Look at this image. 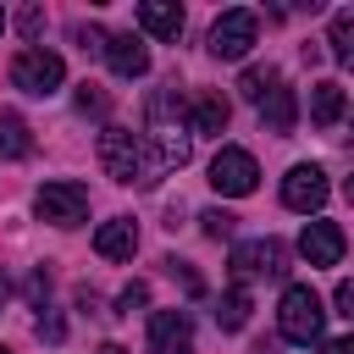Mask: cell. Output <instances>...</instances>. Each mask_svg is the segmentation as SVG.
Wrapping results in <instances>:
<instances>
[{"instance_id": "obj_1", "label": "cell", "mask_w": 354, "mask_h": 354, "mask_svg": "<svg viewBox=\"0 0 354 354\" xmlns=\"http://www.w3.org/2000/svg\"><path fill=\"white\" fill-rule=\"evenodd\" d=\"M100 166L122 188H149L155 171H160L155 155H149V144H144V133H127V127H105L100 133Z\"/></svg>"}, {"instance_id": "obj_2", "label": "cell", "mask_w": 354, "mask_h": 354, "mask_svg": "<svg viewBox=\"0 0 354 354\" xmlns=\"http://www.w3.org/2000/svg\"><path fill=\"white\" fill-rule=\"evenodd\" d=\"M149 149H155V166L166 171V166H188V133H183V94L177 88H155L149 94V138H144Z\"/></svg>"}, {"instance_id": "obj_3", "label": "cell", "mask_w": 354, "mask_h": 354, "mask_svg": "<svg viewBox=\"0 0 354 354\" xmlns=\"http://www.w3.org/2000/svg\"><path fill=\"white\" fill-rule=\"evenodd\" d=\"M277 326H282V337H288V343H299V348L321 343V326H326L321 293H315L310 282H293V288H282V304H277Z\"/></svg>"}, {"instance_id": "obj_4", "label": "cell", "mask_w": 354, "mask_h": 354, "mask_svg": "<svg viewBox=\"0 0 354 354\" xmlns=\"http://www.w3.org/2000/svg\"><path fill=\"white\" fill-rule=\"evenodd\" d=\"M61 83H66V66H61V55H55V50H44V44L17 50V61H11V88L33 94V100H50Z\"/></svg>"}, {"instance_id": "obj_5", "label": "cell", "mask_w": 354, "mask_h": 354, "mask_svg": "<svg viewBox=\"0 0 354 354\" xmlns=\"http://www.w3.org/2000/svg\"><path fill=\"white\" fill-rule=\"evenodd\" d=\"M227 266H232V277H238V288H243V282H254V277H282V271H288V249H282L277 238H238Z\"/></svg>"}, {"instance_id": "obj_6", "label": "cell", "mask_w": 354, "mask_h": 354, "mask_svg": "<svg viewBox=\"0 0 354 354\" xmlns=\"http://www.w3.org/2000/svg\"><path fill=\"white\" fill-rule=\"evenodd\" d=\"M254 183H260L254 155H249V149H238V144H221V149H216V160H210V188H216V194H227V199H243V194H254Z\"/></svg>"}, {"instance_id": "obj_7", "label": "cell", "mask_w": 354, "mask_h": 354, "mask_svg": "<svg viewBox=\"0 0 354 354\" xmlns=\"http://www.w3.org/2000/svg\"><path fill=\"white\" fill-rule=\"evenodd\" d=\"M33 210H39V221H50V227H77L83 216H88V188L83 183H44L39 194H33Z\"/></svg>"}, {"instance_id": "obj_8", "label": "cell", "mask_w": 354, "mask_h": 354, "mask_svg": "<svg viewBox=\"0 0 354 354\" xmlns=\"http://www.w3.org/2000/svg\"><path fill=\"white\" fill-rule=\"evenodd\" d=\"M254 33H260V17L254 11H221L216 28H210V55L216 61H243L249 44H254Z\"/></svg>"}, {"instance_id": "obj_9", "label": "cell", "mask_w": 354, "mask_h": 354, "mask_svg": "<svg viewBox=\"0 0 354 354\" xmlns=\"http://www.w3.org/2000/svg\"><path fill=\"white\" fill-rule=\"evenodd\" d=\"M326 194H332V183H326L321 166H293V171L282 177V205L299 210V216H315V210L326 205Z\"/></svg>"}, {"instance_id": "obj_10", "label": "cell", "mask_w": 354, "mask_h": 354, "mask_svg": "<svg viewBox=\"0 0 354 354\" xmlns=\"http://www.w3.org/2000/svg\"><path fill=\"white\" fill-rule=\"evenodd\" d=\"M149 354H194V321L183 310L149 315Z\"/></svg>"}, {"instance_id": "obj_11", "label": "cell", "mask_w": 354, "mask_h": 354, "mask_svg": "<svg viewBox=\"0 0 354 354\" xmlns=\"http://www.w3.org/2000/svg\"><path fill=\"white\" fill-rule=\"evenodd\" d=\"M343 249H348V238H343L337 221H310V227L299 232V254H304L310 266H337Z\"/></svg>"}, {"instance_id": "obj_12", "label": "cell", "mask_w": 354, "mask_h": 354, "mask_svg": "<svg viewBox=\"0 0 354 354\" xmlns=\"http://www.w3.org/2000/svg\"><path fill=\"white\" fill-rule=\"evenodd\" d=\"M100 55L111 61L116 77H144V72H149V44H144L138 33H105V50H100Z\"/></svg>"}, {"instance_id": "obj_13", "label": "cell", "mask_w": 354, "mask_h": 354, "mask_svg": "<svg viewBox=\"0 0 354 354\" xmlns=\"http://www.w3.org/2000/svg\"><path fill=\"white\" fill-rule=\"evenodd\" d=\"M133 249H138V227L127 216H116V221H105L94 232V254L100 260H133Z\"/></svg>"}, {"instance_id": "obj_14", "label": "cell", "mask_w": 354, "mask_h": 354, "mask_svg": "<svg viewBox=\"0 0 354 354\" xmlns=\"http://www.w3.org/2000/svg\"><path fill=\"white\" fill-rule=\"evenodd\" d=\"M227 122H232V105H227L216 88L194 94V105H188V127H194V133H227Z\"/></svg>"}, {"instance_id": "obj_15", "label": "cell", "mask_w": 354, "mask_h": 354, "mask_svg": "<svg viewBox=\"0 0 354 354\" xmlns=\"http://www.w3.org/2000/svg\"><path fill=\"white\" fill-rule=\"evenodd\" d=\"M343 105H348V94H343L337 77H326V83L310 88V122H315V127H337V122H343Z\"/></svg>"}, {"instance_id": "obj_16", "label": "cell", "mask_w": 354, "mask_h": 354, "mask_svg": "<svg viewBox=\"0 0 354 354\" xmlns=\"http://www.w3.org/2000/svg\"><path fill=\"white\" fill-rule=\"evenodd\" d=\"M138 28H144L149 39H177V33H183V11H177L171 0H144V6H138Z\"/></svg>"}, {"instance_id": "obj_17", "label": "cell", "mask_w": 354, "mask_h": 354, "mask_svg": "<svg viewBox=\"0 0 354 354\" xmlns=\"http://www.w3.org/2000/svg\"><path fill=\"white\" fill-rule=\"evenodd\" d=\"M260 122H266V133H293V122H299V100H293V88H271L266 100H260Z\"/></svg>"}, {"instance_id": "obj_18", "label": "cell", "mask_w": 354, "mask_h": 354, "mask_svg": "<svg viewBox=\"0 0 354 354\" xmlns=\"http://www.w3.org/2000/svg\"><path fill=\"white\" fill-rule=\"evenodd\" d=\"M0 155H11V160H22V155H33V138H28V122H22L17 111H0Z\"/></svg>"}, {"instance_id": "obj_19", "label": "cell", "mask_w": 354, "mask_h": 354, "mask_svg": "<svg viewBox=\"0 0 354 354\" xmlns=\"http://www.w3.org/2000/svg\"><path fill=\"white\" fill-rule=\"evenodd\" d=\"M216 326H221V332H243V326H249V293H243V288H227V293H221Z\"/></svg>"}, {"instance_id": "obj_20", "label": "cell", "mask_w": 354, "mask_h": 354, "mask_svg": "<svg viewBox=\"0 0 354 354\" xmlns=\"http://www.w3.org/2000/svg\"><path fill=\"white\" fill-rule=\"evenodd\" d=\"M277 83H282V72H277V66H243V77H238V94H243L249 105H260V100H266Z\"/></svg>"}, {"instance_id": "obj_21", "label": "cell", "mask_w": 354, "mask_h": 354, "mask_svg": "<svg viewBox=\"0 0 354 354\" xmlns=\"http://www.w3.org/2000/svg\"><path fill=\"white\" fill-rule=\"evenodd\" d=\"M326 44H332V55H337V61H354V11H348V6L332 17V33H326Z\"/></svg>"}, {"instance_id": "obj_22", "label": "cell", "mask_w": 354, "mask_h": 354, "mask_svg": "<svg viewBox=\"0 0 354 354\" xmlns=\"http://www.w3.org/2000/svg\"><path fill=\"white\" fill-rule=\"evenodd\" d=\"M149 304V288L144 282H127L122 293H116V315H133V310H144Z\"/></svg>"}, {"instance_id": "obj_23", "label": "cell", "mask_w": 354, "mask_h": 354, "mask_svg": "<svg viewBox=\"0 0 354 354\" xmlns=\"http://www.w3.org/2000/svg\"><path fill=\"white\" fill-rule=\"evenodd\" d=\"M77 111H83V116H105V94H100V83H77Z\"/></svg>"}, {"instance_id": "obj_24", "label": "cell", "mask_w": 354, "mask_h": 354, "mask_svg": "<svg viewBox=\"0 0 354 354\" xmlns=\"http://www.w3.org/2000/svg\"><path fill=\"white\" fill-rule=\"evenodd\" d=\"M232 221H238V216H227V210H205V216H199L205 238H232Z\"/></svg>"}, {"instance_id": "obj_25", "label": "cell", "mask_w": 354, "mask_h": 354, "mask_svg": "<svg viewBox=\"0 0 354 354\" xmlns=\"http://www.w3.org/2000/svg\"><path fill=\"white\" fill-rule=\"evenodd\" d=\"M17 28H22L28 39H39V33H44V11H39V6H22V11H17Z\"/></svg>"}, {"instance_id": "obj_26", "label": "cell", "mask_w": 354, "mask_h": 354, "mask_svg": "<svg viewBox=\"0 0 354 354\" xmlns=\"http://www.w3.org/2000/svg\"><path fill=\"white\" fill-rule=\"evenodd\" d=\"M72 39H77L83 50H105V33H100L94 22H77V28H72Z\"/></svg>"}, {"instance_id": "obj_27", "label": "cell", "mask_w": 354, "mask_h": 354, "mask_svg": "<svg viewBox=\"0 0 354 354\" xmlns=\"http://www.w3.org/2000/svg\"><path fill=\"white\" fill-rule=\"evenodd\" d=\"M28 299H33V304H44V299H50V271H44V266L28 277Z\"/></svg>"}, {"instance_id": "obj_28", "label": "cell", "mask_w": 354, "mask_h": 354, "mask_svg": "<svg viewBox=\"0 0 354 354\" xmlns=\"http://www.w3.org/2000/svg\"><path fill=\"white\" fill-rule=\"evenodd\" d=\"M332 304H337V315H354V282H337L332 288Z\"/></svg>"}, {"instance_id": "obj_29", "label": "cell", "mask_w": 354, "mask_h": 354, "mask_svg": "<svg viewBox=\"0 0 354 354\" xmlns=\"http://www.w3.org/2000/svg\"><path fill=\"white\" fill-rule=\"evenodd\" d=\"M321 354H354V337H326Z\"/></svg>"}, {"instance_id": "obj_30", "label": "cell", "mask_w": 354, "mask_h": 354, "mask_svg": "<svg viewBox=\"0 0 354 354\" xmlns=\"http://www.w3.org/2000/svg\"><path fill=\"white\" fill-rule=\"evenodd\" d=\"M39 337H50V343H61V321H44V315H39Z\"/></svg>"}, {"instance_id": "obj_31", "label": "cell", "mask_w": 354, "mask_h": 354, "mask_svg": "<svg viewBox=\"0 0 354 354\" xmlns=\"http://www.w3.org/2000/svg\"><path fill=\"white\" fill-rule=\"evenodd\" d=\"M100 354H127V348L122 343H100Z\"/></svg>"}, {"instance_id": "obj_32", "label": "cell", "mask_w": 354, "mask_h": 354, "mask_svg": "<svg viewBox=\"0 0 354 354\" xmlns=\"http://www.w3.org/2000/svg\"><path fill=\"white\" fill-rule=\"evenodd\" d=\"M6 293H11V277H6V271H0V304H6Z\"/></svg>"}, {"instance_id": "obj_33", "label": "cell", "mask_w": 354, "mask_h": 354, "mask_svg": "<svg viewBox=\"0 0 354 354\" xmlns=\"http://www.w3.org/2000/svg\"><path fill=\"white\" fill-rule=\"evenodd\" d=\"M254 354H277V348H271V343H260V348H254Z\"/></svg>"}, {"instance_id": "obj_34", "label": "cell", "mask_w": 354, "mask_h": 354, "mask_svg": "<svg viewBox=\"0 0 354 354\" xmlns=\"http://www.w3.org/2000/svg\"><path fill=\"white\" fill-rule=\"evenodd\" d=\"M0 33H6V11H0Z\"/></svg>"}, {"instance_id": "obj_35", "label": "cell", "mask_w": 354, "mask_h": 354, "mask_svg": "<svg viewBox=\"0 0 354 354\" xmlns=\"http://www.w3.org/2000/svg\"><path fill=\"white\" fill-rule=\"evenodd\" d=\"M0 354H11V348H0Z\"/></svg>"}]
</instances>
